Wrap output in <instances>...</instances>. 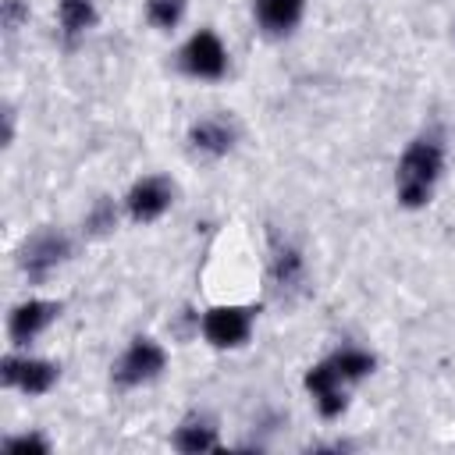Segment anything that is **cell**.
<instances>
[{
    "mask_svg": "<svg viewBox=\"0 0 455 455\" xmlns=\"http://www.w3.org/2000/svg\"><path fill=\"white\" fill-rule=\"evenodd\" d=\"M57 316H60V302H50V299H28V302H18V306L11 309L7 334H11L14 345H28V341H36Z\"/></svg>",
    "mask_w": 455,
    "mask_h": 455,
    "instance_id": "cell-9",
    "label": "cell"
},
{
    "mask_svg": "<svg viewBox=\"0 0 455 455\" xmlns=\"http://www.w3.org/2000/svg\"><path fill=\"white\" fill-rule=\"evenodd\" d=\"M68 256H71L68 235L57 231V228H46V231H36L32 238H25V245H21V252H18V263H21V270L28 274V281H43V277H50Z\"/></svg>",
    "mask_w": 455,
    "mask_h": 455,
    "instance_id": "cell-4",
    "label": "cell"
},
{
    "mask_svg": "<svg viewBox=\"0 0 455 455\" xmlns=\"http://www.w3.org/2000/svg\"><path fill=\"white\" fill-rule=\"evenodd\" d=\"M114 224H117V210H114L110 199H100V203L92 206V213L85 217V231H89V235H103V231H110Z\"/></svg>",
    "mask_w": 455,
    "mask_h": 455,
    "instance_id": "cell-17",
    "label": "cell"
},
{
    "mask_svg": "<svg viewBox=\"0 0 455 455\" xmlns=\"http://www.w3.org/2000/svg\"><path fill=\"white\" fill-rule=\"evenodd\" d=\"M238 142V128L228 114H206L188 128V146L203 156H224Z\"/></svg>",
    "mask_w": 455,
    "mask_h": 455,
    "instance_id": "cell-10",
    "label": "cell"
},
{
    "mask_svg": "<svg viewBox=\"0 0 455 455\" xmlns=\"http://www.w3.org/2000/svg\"><path fill=\"white\" fill-rule=\"evenodd\" d=\"M164 366H167V352H164V345L156 341V338H132V345L117 355V363H114V380L121 384V387H139V384H149V380H156L160 373H164Z\"/></svg>",
    "mask_w": 455,
    "mask_h": 455,
    "instance_id": "cell-3",
    "label": "cell"
},
{
    "mask_svg": "<svg viewBox=\"0 0 455 455\" xmlns=\"http://www.w3.org/2000/svg\"><path fill=\"white\" fill-rule=\"evenodd\" d=\"M60 370L50 359H32V355H4L0 359V380L7 387H18L21 395H46L57 384Z\"/></svg>",
    "mask_w": 455,
    "mask_h": 455,
    "instance_id": "cell-6",
    "label": "cell"
},
{
    "mask_svg": "<svg viewBox=\"0 0 455 455\" xmlns=\"http://www.w3.org/2000/svg\"><path fill=\"white\" fill-rule=\"evenodd\" d=\"M185 7H188V0H146V18L153 28L171 32L185 18Z\"/></svg>",
    "mask_w": 455,
    "mask_h": 455,
    "instance_id": "cell-16",
    "label": "cell"
},
{
    "mask_svg": "<svg viewBox=\"0 0 455 455\" xmlns=\"http://www.w3.org/2000/svg\"><path fill=\"white\" fill-rule=\"evenodd\" d=\"M4 451L7 455H46L50 451V441L46 437H39V434H18V437H7L4 441Z\"/></svg>",
    "mask_w": 455,
    "mask_h": 455,
    "instance_id": "cell-18",
    "label": "cell"
},
{
    "mask_svg": "<svg viewBox=\"0 0 455 455\" xmlns=\"http://www.w3.org/2000/svg\"><path fill=\"white\" fill-rule=\"evenodd\" d=\"M171 444H174L178 451H185V455L213 451V448H217V427H213V419H206V416H188V419L178 423Z\"/></svg>",
    "mask_w": 455,
    "mask_h": 455,
    "instance_id": "cell-13",
    "label": "cell"
},
{
    "mask_svg": "<svg viewBox=\"0 0 455 455\" xmlns=\"http://www.w3.org/2000/svg\"><path fill=\"white\" fill-rule=\"evenodd\" d=\"M252 14L267 36H291L306 14V0H252Z\"/></svg>",
    "mask_w": 455,
    "mask_h": 455,
    "instance_id": "cell-12",
    "label": "cell"
},
{
    "mask_svg": "<svg viewBox=\"0 0 455 455\" xmlns=\"http://www.w3.org/2000/svg\"><path fill=\"white\" fill-rule=\"evenodd\" d=\"M178 68L188 75V78H199V82H217L224 78L228 71V50L220 43L217 32L210 28H199L185 39V46L178 50Z\"/></svg>",
    "mask_w": 455,
    "mask_h": 455,
    "instance_id": "cell-2",
    "label": "cell"
},
{
    "mask_svg": "<svg viewBox=\"0 0 455 455\" xmlns=\"http://www.w3.org/2000/svg\"><path fill=\"white\" fill-rule=\"evenodd\" d=\"M21 21H28V7H25V0H4V28H7V36L18 32Z\"/></svg>",
    "mask_w": 455,
    "mask_h": 455,
    "instance_id": "cell-19",
    "label": "cell"
},
{
    "mask_svg": "<svg viewBox=\"0 0 455 455\" xmlns=\"http://www.w3.org/2000/svg\"><path fill=\"white\" fill-rule=\"evenodd\" d=\"M306 284V259L291 242H274L270 252V291L281 299L299 295Z\"/></svg>",
    "mask_w": 455,
    "mask_h": 455,
    "instance_id": "cell-11",
    "label": "cell"
},
{
    "mask_svg": "<svg viewBox=\"0 0 455 455\" xmlns=\"http://www.w3.org/2000/svg\"><path fill=\"white\" fill-rule=\"evenodd\" d=\"M444 171V142L437 135H419L405 146L395 167V196L405 210H419L430 203L437 178Z\"/></svg>",
    "mask_w": 455,
    "mask_h": 455,
    "instance_id": "cell-1",
    "label": "cell"
},
{
    "mask_svg": "<svg viewBox=\"0 0 455 455\" xmlns=\"http://www.w3.org/2000/svg\"><path fill=\"white\" fill-rule=\"evenodd\" d=\"M171 203H174V185L167 178H160V174L139 178L124 196V210H128V217L135 224H149V220L164 217L171 210Z\"/></svg>",
    "mask_w": 455,
    "mask_h": 455,
    "instance_id": "cell-7",
    "label": "cell"
},
{
    "mask_svg": "<svg viewBox=\"0 0 455 455\" xmlns=\"http://www.w3.org/2000/svg\"><path fill=\"white\" fill-rule=\"evenodd\" d=\"M256 313L249 306H213L203 313V338L213 348H242L252 334Z\"/></svg>",
    "mask_w": 455,
    "mask_h": 455,
    "instance_id": "cell-5",
    "label": "cell"
},
{
    "mask_svg": "<svg viewBox=\"0 0 455 455\" xmlns=\"http://www.w3.org/2000/svg\"><path fill=\"white\" fill-rule=\"evenodd\" d=\"M327 359L338 366V373H341L348 384H352V380H363V377L373 373V366H377V359H373L366 348H359V345H345V348L331 352Z\"/></svg>",
    "mask_w": 455,
    "mask_h": 455,
    "instance_id": "cell-15",
    "label": "cell"
},
{
    "mask_svg": "<svg viewBox=\"0 0 455 455\" xmlns=\"http://www.w3.org/2000/svg\"><path fill=\"white\" fill-rule=\"evenodd\" d=\"M302 384H306V391L313 395V402H316V409H320L323 419H334V416L345 412V405H348V398H345V384H348V380L338 373V366H334L331 359L309 366Z\"/></svg>",
    "mask_w": 455,
    "mask_h": 455,
    "instance_id": "cell-8",
    "label": "cell"
},
{
    "mask_svg": "<svg viewBox=\"0 0 455 455\" xmlns=\"http://www.w3.org/2000/svg\"><path fill=\"white\" fill-rule=\"evenodd\" d=\"M57 21H60V32L64 36H85L92 25H96V7L92 0H60L57 4Z\"/></svg>",
    "mask_w": 455,
    "mask_h": 455,
    "instance_id": "cell-14",
    "label": "cell"
}]
</instances>
